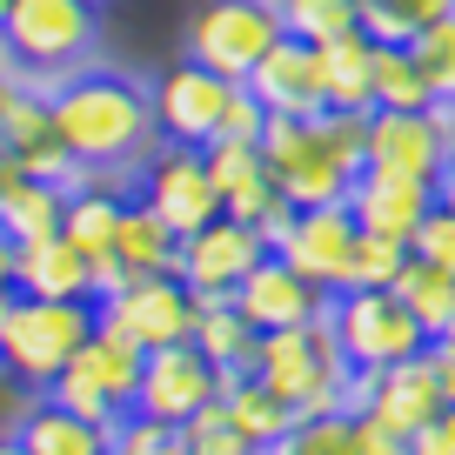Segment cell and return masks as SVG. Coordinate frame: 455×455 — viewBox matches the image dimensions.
I'll return each instance as SVG.
<instances>
[{"mask_svg": "<svg viewBox=\"0 0 455 455\" xmlns=\"http://www.w3.org/2000/svg\"><path fill=\"white\" fill-rule=\"evenodd\" d=\"M435 114H442V134H449V148H455V100H435Z\"/></svg>", "mask_w": 455, "mask_h": 455, "instance_id": "obj_47", "label": "cell"}, {"mask_svg": "<svg viewBox=\"0 0 455 455\" xmlns=\"http://www.w3.org/2000/svg\"><path fill=\"white\" fill-rule=\"evenodd\" d=\"M14 94H20V81H0V134H7V114H14Z\"/></svg>", "mask_w": 455, "mask_h": 455, "instance_id": "obj_46", "label": "cell"}, {"mask_svg": "<svg viewBox=\"0 0 455 455\" xmlns=\"http://www.w3.org/2000/svg\"><path fill=\"white\" fill-rule=\"evenodd\" d=\"M14 435H20V449H28V455H108L114 428L87 422V415H74V409H60L54 395H34L28 415L14 422Z\"/></svg>", "mask_w": 455, "mask_h": 455, "instance_id": "obj_23", "label": "cell"}, {"mask_svg": "<svg viewBox=\"0 0 455 455\" xmlns=\"http://www.w3.org/2000/svg\"><path fill=\"white\" fill-rule=\"evenodd\" d=\"M261 455H362V422L348 409H322V415H301L275 449Z\"/></svg>", "mask_w": 455, "mask_h": 455, "instance_id": "obj_31", "label": "cell"}, {"mask_svg": "<svg viewBox=\"0 0 455 455\" xmlns=\"http://www.w3.org/2000/svg\"><path fill=\"white\" fill-rule=\"evenodd\" d=\"M261 161H268L275 188H282L288 208H328V201H348L355 168L335 155V141L322 134V114L295 121V114H268L261 128Z\"/></svg>", "mask_w": 455, "mask_h": 455, "instance_id": "obj_6", "label": "cell"}, {"mask_svg": "<svg viewBox=\"0 0 455 455\" xmlns=\"http://www.w3.org/2000/svg\"><path fill=\"white\" fill-rule=\"evenodd\" d=\"M94 335V301H47V295H14L7 328H0V369L28 395H47L60 382L81 341Z\"/></svg>", "mask_w": 455, "mask_h": 455, "instance_id": "obj_2", "label": "cell"}, {"mask_svg": "<svg viewBox=\"0 0 455 455\" xmlns=\"http://www.w3.org/2000/svg\"><path fill=\"white\" fill-rule=\"evenodd\" d=\"M0 81H20V68H14V54H7V41H0Z\"/></svg>", "mask_w": 455, "mask_h": 455, "instance_id": "obj_48", "label": "cell"}, {"mask_svg": "<svg viewBox=\"0 0 455 455\" xmlns=\"http://www.w3.org/2000/svg\"><path fill=\"white\" fill-rule=\"evenodd\" d=\"M0 148L20 161V168L34 174V181H60V188H74L81 181V168H74V155L60 148V134H54V114H47V94L34 81H20V94H14V114H7V134H0Z\"/></svg>", "mask_w": 455, "mask_h": 455, "instance_id": "obj_21", "label": "cell"}, {"mask_svg": "<svg viewBox=\"0 0 455 455\" xmlns=\"http://www.w3.org/2000/svg\"><path fill=\"white\" fill-rule=\"evenodd\" d=\"M455 0H355V28L375 47H409L428 20H442Z\"/></svg>", "mask_w": 455, "mask_h": 455, "instance_id": "obj_30", "label": "cell"}, {"mask_svg": "<svg viewBox=\"0 0 455 455\" xmlns=\"http://www.w3.org/2000/svg\"><path fill=\"white\" fill-rule=\"evenodd\" d=\"M422 355H428V369H435V388H442V402H455V341H428Z\"/></svg>", "mask_w": 455, "mask_h": 455, "instance_id": "obj_41", "label": "cell"}, {"mask_svg": "<svg viewBox=\"0 0 455 455\" xmlns=\"http://www.w3.org/2000/svg\"><path fill=\"white\" fill-rule=\"evenodd\" d=\"M60 214H68V188L60 181H20L14 195L0 201V235L14 248H28V242H47V235H60Z\"/></svg>", "mask_w": 455, "mask_h": 455, "instance_id": "obj_29", "label": "cell"}, {"mask_svg": "<svg viewBox=\"0 0 455 455\" xmlns=\"http://www.w3.org/2000/svg\"><path fill=\"white\" fill-rule=\"evenodd\" d=\"M134 388H141V348L121 335H108V328L94 322V335L81 341V355L60 369V382L47 388V395L60 402V409L87 415V422L114 428L134 415Z\"/></svg>", "mask_w": 455, "mask_h": 455, "instance_id": "obj_7", "label": "cell"}, {"mask_svg": "<svg viewBox=\"0 0 455 455\" xmlns=\"http://www.w3.org/2000/svg\"><path fill=\"white\" fill-rule=\"evenodd\" d=\"M221 409H228V422L242 428L255 449H275V442H282L288 428L301 422V415L288 409V402L275 395V388L261 382L255 369H248V375H221Z\"/></svg>", "mask_w": 455, "mask_h": 455, "instance_id": "obj_24", "label": "cell"}, {"mask_svg": "<svg viewBox=\"0 0 455 455\" xmlns=\"http://www.w3.org/2000/svg\"><path fill=\"white\" fill-rule=\"evenodd\" d=\"M348 415H362V422L388 428V435H415L422 422H435L449 402H442L435 388V369H428V355H409L395 362V369H355L348 375V402H341Z\"/></svg>", "mask_w": 455, "mask_h": 455, "instance_id": "obj_12", "label": "cell"}, {"mask_svg": "<svg viewBox=\"0 0 455 455\" xmlns=\"http://www.w3.org/2000/svg\"><path fill=\"white\" fill-rule=\"evenodd\" d=\"M409 248H415L422 261H435V268L455 275V208H449V201H435V208L422 214V228H415Z\"/></svg>", "mask_w": 455, "mask_h": 455, "instance_id": "obj_38", "label": "cell"}, {"mask_svg": "<svg viewBox=\"0 0 455 455\" xmlns=\"http://www.w3.org/2000/svg\"><path fill=\"white\" fill-rule=\"evenodd\" d=\"M355 214H348V201H328V208H295L282 228H275V255L288 261L295 275H308L322 295H335L341 275H348V255H355Z\"/></svg>", "mask_w": 455, "mask_h": 455, "instance_id": "obj_14", "label": "cell"}, {"mask_svg": "<svg viewBox=\"0 0 455 455\" xmlns=\"http://www.w3.org/2000/svg\"><path fill=\"white\" fill-rule=\"evenodd\" d=\"M322 81H328V108L341 114H375V41L369 34H341L322 47Z\"/></svg>", "mask_w": 455, "mask_h": 455, "instance_id": "obj_27", "label": "cell"}, {"mask_svg": "<svg viewBox=\"0 0 455 455\" xmlns=\"http://www.w3.org/2000/svg\"><path fill=\"white\" fill-rule=\"evenodd\" d=\"M255 375L288 402L295 415H322L348 402V362H341L335 335H328V315L322 322H301V328H275V335L255 341Z\"/></svg>", "mask_w": 455, "mask_h": 455, "instance_id": "obj_4", "label": "cell"}, {"mask_svg": "<svg viewBox=\"0 0 455 455\" xmlns=\"http://www.w3.org/2000/svg\"><path fill=\"white\" fill-rule=\"evenodd\" d=\"M108 455H188V442H181V428H174V422H148V415H128V422H114Z\"/></svg>", "mask_w": 455, "mask_h": 455, "instance_id": "obj_37", "label": "cell"}, {"mask_svg": "<svg viewBox=\"0 0 455 455\" xmlns=\"http://www.w3.org/2000/svg\"><path fill=\"white\" fill-rule=\"evenodd\" d=\"M228 301L248 315V328H255V335H275V328H301V322H322V315H328V295L308 282V275L288 268L275 248L242 275V288H235Z\"/></svg>", "mask_w": 455, "mask_h": 455, "instance_id": "obj_18", "label": "cell"}, {"mask_svg": "<svg viewBox=\"0 0 455 455\" xmlns=\"http://www.w3.org/2000/svg\"><path fill=\"white\" fill-rule=\"evenodd\" d=\"M261 255H268V235H261V228L235 221V214H214L208 228L181 235V248H174V275L208 301V295H235L242 275L255 268Z\"/></svg>", "mask_w": 455, "mask_h": 455, "instance_id": "obj_15", "label": "cell"}, {"mask_svg": "<svg viewBox=\"0 0 455 455\" xmlns=\"http://www.w3.org/2000/svg\"><path fill=\"white\" fill-rule=\"evenodd\" d=\"M7 14H14V0H0V28H7Z\"/></svg>", "mask_w": 455, "mask_h": 455, "instance_id": "obj_51", "label": "cell"}, {"mask_svg": "<svg viewBox=\"0 0 455 455\" xmlns=\"http://www.w3.org/2000/svg\"><path fill=\"white\" fill-rule=\"evenodd\" d=\"M0 455H28V449H20V435H0Z\"/></svg>", "mask_w": 455, "mask_h": 455, "instance_id": "obj_49", "label": "cell"}, {"mask_svg": "<svg viewBox=\"0 0 455 455\" xmlns=\"http://www.w3.org/2000/svg\"><path fill=\"white\" fill-rule=\"evenodd\" d=\"M261 128H268V108H261L255 94H235V108H228V128H221V141H261Z\"/></svg>", "mask_w": 455, "mask_h": 455, "instance_id": "obj_39", "label": "cell"}, {"mask_svg": "<svg viewBox=\"0 0 455 455\" xmlns=\"http://www.w3.org/2000/svg\"><path fill=\"white\" fill-rule=\"evenodd\" d=\"M20 181H28V168H20V161H14V155H7V148H0V201L14 195V188H20Z\"/></svg>", "mask_w": 455, "mask_h": 455, "instance_id": "obj_43", "label": "cell"}, {"mask_svg": "<svg viewBox=\"0 0 455 455\" xmlns=\"http://www.w3.org/2000/svg\"><path fill=\"white\" fill-rule=\"evenodd\" d=\"M14 295H47V301H94V261L68 242L47 235L14 255Z\"/></svg>", "mask_w": 455, "mask_h": 455, "instance_id": "obj_22", "label": "cell"}, {"mask_svg": "<svg viewBox=\"0 0 455 455\" xmlns=\"http://www.w3.org/2000/svg\"><path fill=\"white\" fill-rule=\"evenodd\" d=\"M208 402H221V369L201 355L195 341H168L141 355V388H134V415L148 422H195Z\"/></svg>", "mask_w": 455, "mask_h": 455, "instance_id": "obj_13", "label": "cell"}, {"mask_svg": "<svg viewBox=\"0 0 455 455\" xmlns=\"http://www.w3.org/2000/svg\"><path fill=\"white\" fill-rule=\"evenodd\" d=\"M362 422V415H355ZM362 455H415V442L409 435H388V428H375V422H362Z\"/></svg>", "mask_w": 455, "mask_h": 455, "instance_id": "obj_42", "label": "cell"}, {"mask_svg": "<svg viewBox=\"0 0 455 455\" xmlns=\"http://www.w3.org/2000/svg\"><path fill=\"white\" fill-rule=\"evenodd\" d=\"M248 94L261 100L268 114H295V121H308V114L328 108V81H322V47L295 41V34H282V41L261 54V68L248 74Z\"/></svg>", "mask_w": 455, "mask_h": 455, "instance_id": "obj_19", "label": "cell"}, {"mask_svg": "<svg viewBox=\"0 0 455 455\" xmlns=\"http://www.w3.org/2000/svg\"><path fill=\"white\" fill-rule=\"evenodd\" d=\"M395 295H402V308L422 322L428 341L449 335V322H455V275L449 268H435V261H422L409 248V261H402V275H395Z\"/></svg>", "mask_w": 455, "mask_h": 455, "instance_id": "obj_28", "label": "cell"}, {"mask_svg": "<svg viewBox=\"0 0 455 455\" xmlns=\"http://www.w3.org/2000/svg\"><path fill=\"white\" fill-rule=\"evenodd\" d=\"M7 308H14V295H0V328H7Z\"/></svg>", "mask_w": 455, "mask_h": 455, "instance_id": "obj_50", "label": "cell"}, {"mask_svg": "<svg viewBox=\"0 0 455 455\" xmlns=\"http://www.w3.org/2000/svg\"><path fill=\"white\" fill-rule=\"evenodd\" d=\"M188 341H195V348H201L221 375H248V369H255V341H261V335L248 328V315L235 308L228 295H208V301L195 308V335H188Z\"/></svg>", "mask_w": 455, "mask_h": 455, "instance_id": "obj_25", "label": "cell"}, {"mask_svg": "<svg viewBox=\"0 0 455 455\" xmlns=\"http://www.w3.org/2000/svg\"><path fill=\"white\" fill-rule=\"evenodd\" d=\"M174 248H181V235H174L141 195H128L121 228H114V261L128 275H174Z\"/></svg>", "mask_w": 455, "mask_h": 455, "instance_id": "obj_26", "label": "cell"}, {"mask_svg": "<svg viewBox=\"0 0 455 455\" xmlns=\"http://www.w3.org/2000/svg\"><path fill=\"white\" fill-rule=\"evenodd\" d=\"M7 54H14L20 81L47 87L60 74L87 68L100 47V0H14V14L0 28Z\"/></svg>", "mask_w": 455, "mask_h": 455, "instance_id": "obj_3", "label": "cell"}, {"mask_svg": "<svg viewBox=\"0 0 455 455\" xmlns=\"http://www.w3.org/2000/svg\"><path fill=\"white\" fill-rule=\"evenodd\" d=\"M435 208V181H409V174H375L362 168L348 181V214L362 235H388V242H415L422 214Z\"/></svg>", "mask_w": 455, "mask_h": 455, "instance_id": "obj_20", "label": "cell"}, {"mask_svg": "<svg viewBox=\"0 0 455 455\" xmlns=\"http://www.w3.org/2000/svg\"><path fill=\"white\" fill-rule=\"evenodd\" d=\"M275 41H282L275 0H201L188 14V60L228 74V81H248Z\"/></svg>", "mask_w": 455, "mask_h": 455, "instance_id": "obj_9", "label": "cell"}, {"mask_svg": "<svg viewBox=\"0 0 455 455\" xmlns=\"http://www.w3.org/2000/svg\"><path fill=\"white\" fill-rule=\"evenodd\" d=\"M242 81H228V74L201 68V60H174L161 68V81L148 87V108H155V141L168 148H214L228 128V108H235Z\"/></svg>", "mask_w": 455, "mask_h": 455, "instance_id": "obj_8", "label": "cell"}, {"mask_svg": "<svg viewBox=\"0 0 455 455\" xmlns=\"http://www.w3.org/2000/svg\"><path fill=\"white\" fill-rule=\"evenodd\" d=\"M208 174H214V188H221V214L261 228L268 242H275V228L295 214L282 201V188H275L268 161H261V141H214L208 148Z\"/></svg>", "mask_w": 455, "mask_h": 455, "instance_id": "obj_17", "label": "cell"}, {"mask_svg": "<svg viewBox=\"0 0 455 455\" xmlns=\"http://www.w3.org/2000/svg\"><path fill=\"white\" fill-rule=\"evenodd\" d=\"M195 308H201V295L181 275H128L114 295L94 301V322L148 355V348H168V341L195 335Z\"/></svg>", "mask_w": 455, "mask_h": 455, "instance_id": "obj_10", "label": "cell"}, {"mask_svg": "<svg viewBox=\"0 0 455 455\" xmlns=\"http://www.w3.org/2000/svg\"><path fill=\"white\" fill-rule=\"evenodd\" d=\"M449 134H442L435 108H375L369 114V155L362 168L375 174H409V181H435L449 168Z\"/></svg>", "mask_w": 455, "mask_h": 455, "instance_id": "obj_16", "label": "cell"}, {"mask_svg": "<svg viewBox=\"0 0 455 455\" xmlns=\"http://www.w3.org/2000/svg\"><path fill=\"white\" fill-rule=\"evenodd\" d=\"M181 442H188V455H261L255 442L242 435V428L228 422V409H221V402H208V409H201L195 422H181Z\"/></svg>", "mask_w": 455, "mask_h": 455, "instance_id": "obj_36", "label": "cell"}, {"mask_svg": "<svg viewBox=\"0 0 455 455\" xmlns=\"http://www.w3.org/2000/svg\"><path fill=\"white\" fill-rule=\"evenodd\" d=\"M134 195L174 228V235H195L221 214V188L208 174V148H168L161 141L155 155L134 168Z\"/></svg>", "mask_w": 455, "mask_h": 455, "instance_id": "obj_11", "label": "cell"}, {"mask_svg": "<svg viewBox=\"0 0 455 455\" xmlns=\"http://www.w3.org/2000/svg\"><path fill=\"white\" fill-rule=\"evenodd\" d=\"M409 54H415V68H422L428 94H435V100H455V7H449L442 20H428L422 34H415Z\"/></svg>", "mask_w": 455, "mask_h": 455, "instance_id": "obj_34", "label": "cell"}, {"mask_svg": "<svg viewBox=\"0 0 455 455\" xmlns=\"http://www.w3.org/2000/svg\"><path fill=\"white\" fill-rule=\"evenodd\" d=\"M375 108H435L409 47H375Z\"/></svg>", "mask_w": 455, "mask_h": 455, "instance_id": "obj_33", "label": "cell"}, {"mask_svg": "<svg viewBox=\"0 0 455 455\" xmlns=\"http://www.w3.org/2000/svg\"><path fill=\"white\" fill-rule=\"evenodd\" d=\"M275 14H282V34H295L308 47L355 34V0H275Z\"/></svg>", "mask_w": 455, "mask_h": 455, "instance_id": "obj_32", "label": "cell"}, {"mask_svg": "<svg viewBox=\"0 0 455 455\" xmlns=\"http://www.w3.org/2000/svg\"><path fill=\"white\" fill-rule=\"evenodd\" d=\"M409 442H415V455H455V402L435 415V422H422Z\"/></svg>", "mask_w": 455, "mask_h": 455, "instance_id": "obj_40", "label": "cell"}, {"mask_svg": "<svg viewBox=\"0 0 455 455\" xmlns=\"http://www.w3.org/2000/svg\"><path fill=\"white\" fill-rule=\"evenodd\" d=\"M41 94L60 148L74 155L81 174H128L155 155V108H148V87L134 74L87 60V68L47 81Z\"/></svg>", "mask_w": 455, "mask_h": 455, "instance_id": "obj_1", "label": "cell"}, {"mask_svg": "<svg viewBox=\"0 0 455 455\" xmlns=\"http://www.w3.org/2000/svg\"><path fill=\"white\" fill-rule=\"evenodd\" d=\"M328 335H335L341 362L348 369H395V362L422 355L428 335L409 308H402L395 288H335L328 295Z\"/></svg>", "mask_w": 455, "mask_h": 455, "instance_id": "obj_5", "label": "cell"}, {"mask_svg": "<svg viewBox=\"0 0 455 455\" xmlns=\"http://www.w3.org/2000/svg\"><path fill=\"white\" fill-rule=\"evenodd\" d=\"M435 201H449V208H455V155H449V168L435 174Z\"/></svg>", "mask_w": 455, "mask_h": 455, "instance_id": "obj_45", "label": "cell"}, {"mask_svg": "<svg viewBox=\"0 0 455 455\" xmlns=\"http://www.w3.org/2000/svg\"><path fill=\"white\" fill-rule=\"evenodd\" d=\"M402 261H409V242H388V235H355V255H348L341 288H395Z\"/></svg>", "mask_w": 455, "mask_h": 455, "instance_id": "obj_35", "label": "cell"}, {"mask_svg": "<svg viewBox=\"0 0 455 455\" xmlns=\"http://www.w3.org/2000/svg\"><path fill=\"white\" fill-rule=\"evenodd\" d=\"M435 341H455V322H449V335H435Z\"/></svg>", "mask_w": 455, "mask_h": 455, "instance_id": "obj_52", "label": "cell"}, {"mask_svg": "<svg viewBox=\"0 0 455 455\" xmlns=\"http://www.w3.org/2000/svg\"><path fill=\"white\" fill-rule=\"evenodd\" d=\"M14 255H20V248L0 235V295H14Z\"/></svg>", "mask_w": 455, "mask_h": 455, "instance_id": "obj_44", "label": "cell"}]
</instances>
